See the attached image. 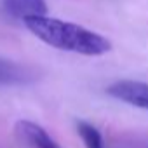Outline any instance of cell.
Segmentation results:
<instances>
[{
	"mask_svg": "<svg viewBox=\"0 0 148 148\" xmlns=\"http://www.w3.org/2000/svg\"><path fill=\"white\" fill-rule=\"evenodd\" d=\"M25 26L44 44L82 56H103L112 51V42L80 25L68 23L58 18L42 16H28L23 19Z\"/></svg>",
	"mask_w": 148,
	"mask_h": 148,
	"instance_id": "1",
	"label": "cell"
},
{
	"mask_svg": "<svg viewBox=\"0 0 148 148\" xmlns=\"http://www.w3.org/2000/svg\"><path fill=\"white\" fill-rule=\"evenodd\" d=\"M14 134L28 148H61L49 136V132L42 125H38V124H35L32 120H19V122H16Z\"/></svg>",
	"mask_w": 148,
	"mask_h": 148,
	"instance_id": "2",
	"label": "cell"
},
{
	"mask_svg": "<svg viewBox=\"0 0 148 148\" xmlns=\"http://www.w3.org/2000/svg\"><path fill=\"white\" fill-rule=\"evenodd\" d=\"M0 9L5 16L21 21L28 16L47 14L45 0H0Z\"/></svg>",
	"mask_w": 148,
	"mask_h": 148,
	"instance_id": "3",
	"label": "cell"
},
{
	"mask_svg": "<svg viewBox=\"0 0 148 148\" xmlns=\"http://www.w3.org/2000/svg\"><path fill=\"white\" fill-rule=\"evenodd\" d=\"M33 71L12 61L0 59V84H25L33 80Z\"/></svg>",
	"mask_w": 148,
	"mask_h": 148,
	"instance_id": "4",
	"label": "cell"
},
{
	"mask_svg": "<svg viewBox=\"0 0 148 148\" xmlns=\"http://www.w3.org/2000/svg\"><path fill=\"white\" fill-rule=\"evenodd\" d=\"M77 131H79L86 148H105L103 146V136L92 124L79 120L77 122Z\"/></svg>",
	"mask_w": 148,
	"mask_h": 148,
	"instance_id": "5",
	"label": "cell"
}]
</instances>
